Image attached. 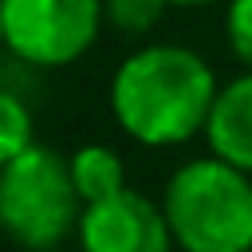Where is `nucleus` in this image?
Instances as JSON below:
<instances>
[{
  "label": "nucleus",
  "mask_w": 252,
  "mask_h": 252,
  "mask_svg": "<svg viewBox=\"0 0 252 252\" xmlns=\"http://www.w3.org/2000/svg\"><path fill=\"white\" fill-rule=\"evenodd\" d=\"M217 91L220 83L201 51L185 43H142L114 67L106 102L130 142L169 150L205 134Z\"/></svg>",
  "instance_id": "nucleus-1"
},
{
  "label": "nucleus",
  "mask_w": 252,
  "mask_h": 252,
  "mask_svg": "<svg viewBox=\"0 0 252 252\" xmlns=\"http://www.w3.org/2000/svg\"><path fill=\"white\" fill-rule=\"evenodd\" d=\"M161 209L181 252H252V173L217 154L177 165Z\"/></svg>",
  "instance_id": "nucleus-2"
},
{
  "label": "nucleus",
  "mask_w": 252,
  "mask_h": 252,
  "mask_svg": "<svg viewBox=\"0 0 252 252\" xmlns=\"http://www.w3.org/2000/svg\"><path fill=\"white\" fill-rule=\"evenodd\" d=\"M83 217V197L71 177V158L32 142L0 161V224L24 252L59 248Z\"/></svg>",
  "instance_id": "nucleus-3"
},
{
  "label": "nucleus",
  "mask_w": 252,
  "mask_h": 252,
  "mask_svg": "<svg viewBox=\"0 0 252 252\" xmlns=\"http://www.w3.org/2000/svg\"><path fill=\"white\" fill-rule=\"evenodd\" d=\"M106 0H0L4 47L39 71L79 63L102 35Z\"/></svg>",
  "instance_id": "nucleus-4"
},
{
  "label": "nucleus",
  "mask_w": 252,
  "mask_h": 252,
  "mask_svg": "<svg viewBox=\"0 0 252 252\" xmlns=\"http://www.w3.org/2000/svg\"><path fill=\"white\" fill-rule=\"evenodd\" d=\"M79 252H173L165 209L138 189H118L102 201L83 205L75 228Z\"/></svg>",
  "instance_id": "nucleus-5"
},
{
  "label": "nucleus",
  "mask_w": 252,
  "mask_h": 252,
  "mask_svg": "<svg viewBox=\"0 0 252 252\" xmlns=\"http://www.w3.org/2000/svg\"><path fill=\"white\" fill-rule=\"evenodd\" d=\"M205 142L209 154L252 173V71H240L236 79L220 83L205 122Z\"/></svg>",
  "instance_id": "nucleus-6"
},
{
  "label": "nucleus",
  "mask_w": 252,
  "mask_h": 252,
  "mask_svg": "<svg viewBox=\"0 0 252 252\" xmlns=\"http://www.w3.org/2000/svg\"><path fill=\"white\" fill-rule=\"evenodd\" d=\"M71 177H75V189L83 197V205L91 201H102L118 189H126V165H122V154L102 146V142H87L71 154Z\"/></svg>",
  "instance_id": "nucleus-7"
},
{
  "label": "nucleus",
  "mask_w": 252,
  "mask_h": 252,
  "mask_svg": "<svg viewBox=\"0 0 252 252\" xmlns=\"http://www.w3.org/2000/svg\"><path fill=\"white\" fill-rule=\"evenodd\" d=\"M32 142H35V122L28 102L16 91H4L0 94V161L24 154Z\"/></svg>",
  "instance_id": "nucleus-8"
},
{
  "label": "nucleus",
  "mask_w": 252,
  "mask_h": 252,
  "mask_svg": "<svg viewBox=\"0 0 252 252\" xmlns=\"http://www.w3.org/2000/svg\"><path fill=\"white\" fill-rule=\"evenodd\" d=\"M165 8V0H106V24L114 32H150Z\"/></svg>",
  "instance_id": "nucleus-9"
},
{
  "label": "nucleus",
  "mask_w": 252,
  "mask_h": 252,
  "mask_svg": "<svg viewBox=\"0 0 252 252\" xmlns=\"http://www.w3.org/2000/svg\"><path fill=\"white\" fill-rule=\"evenodd\" d=\"M224 39L244 71H252V0H224Z\"/></svg>",
  "instance_id": "nucleus-10"
},
{
  "label": "nucleus",
  "mask_w": 252,
  "mask_h": 252,
  "mask_svg": "<svg viewBox=\"0 0 252 252\" xmlns=\"http://www.w3.org/2000/svg\"><path fill=\"white\" fill-rule=\"evenodd\" d=\"M169 8H209V4H220V0H165Z\"/></svg>",
  "instance_id": "nucleus-11"
}]
</instances>
